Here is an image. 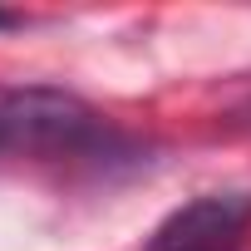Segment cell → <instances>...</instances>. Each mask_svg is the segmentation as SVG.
Returning a JSON list of instances; mask_svg holds the SVG:
<instances>
[{
	"instance_id": "6da1fadb",
	"label": "cell",
	"mask_w": 251,
	"mask_h": 251,
	"mask_svg": "<svg viewBox=\"0 0 251 251\" xmlns=\"http://www.w3.org/2000/svg\"><path fill=\"white\" fill-rule=\"evenodd\" d=\"M251 226V197L241 192H207L177 207L143 251H246Z\"/></svg>"
},
{
	"instance_id": "3957f363",
	"label": "cell",
	"mask_w": 251,
	"mask_h": 251,
	"mask_svg": "<svg viewBox=\"0 0 251 251\" xmlns=\"http://www.w3.org/2000/svg\"><path fill=\"white\" fill-rule=\"evenodd\" d=\"M0 133H5V128H0Z\"/></svg>"
},
{
	"instance_id": "7a4b0ae2",
	"label": "cell",
	"mask_w": 251,
	"mask_h": 251,
	"mask_svg": "<svg viewBox=\"0 0 251 251\" xmlns=\"http://www.w3.org/2000/svg\"><path fill=\"white\" fill-rule=\"evenodd\" d=\"M10 25H20V15H10V10H0V30H10Z\"/></svg>"
}]
</instances>
